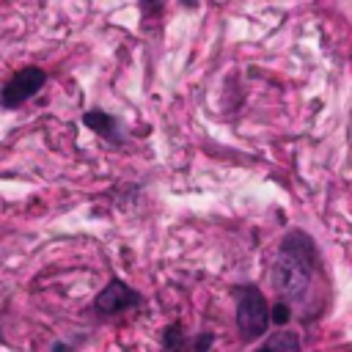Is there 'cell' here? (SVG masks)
<instances>
[{
	"label": "cell",
	"instance_id": "cell-1",
	"mask_svg": "<svg viewBox=\"0 0 352 352\" xmlns=\"http://www.w3.org/2000/svg\"><path fill=\"white\" fill-rule=\"evenodd\" d=\"M316 270V248L314 239L302 231H292L275 256L272 264V286L283 300H300Z\"/></svg>",
	"mask_w": 352,
	"mask_h": 352
},
{
	"label": "cell",
	"instance_id": "cell-2",
	"mask_svg": "<svg viewBox=\"0 0 352 352\" xmlns=\"http://www.w3.org/2000/svg\"><path fill=\"white\" fill-rule=\"evenodd\" d=\"M236 324L245 341L264 336L270 327V305L264 294L250 283L236 289Z\"/></svg>",
	"mask_w": 352,
	"mask_h": 352
},
{
	"label": "cell",
	"instance_id": "cell-3",
	"mask_svg": "<svg viewBox=\"0 0 352 352\" xmlns=\"http://www.w3.org/2000/svg\"><path fill=\"white\" fill-rule=\"evenodd\" d=\"M47 82V74L38 66H25L22 72H16L14 77H8V82L0 91V104L3 107H19L22 102H28L30 96H36Z\"/></svg>",
	"mask_w": 352,
	"mask_h": 352
},
{
	"label": "cell",
	"instance_id": "cell-4",
	"mask_svg": "<svg viewBox=\"0 0 352 352\" xmlns=\"http://www.w3.org/2000/svg\"><path fill=\"white\" fill-rule=\"evenodd\" d=\"M138 302H140V294H138L135 289H129L121 278H113V280L96 294L94 311H96L99 316H113V314H121V311H126V308H132V305H138Z\"/></svg>",
	"mask_w": 352,
	"mask_h": 352
},
{
	"label": "cell",
	"instance_id": "cell-5",
	"mask_svg": "<svg viewBox=\"0 0 352 352\" xmlns=\"http://www.w3.org/2000/svg\"><path fill=\"white\" fill-rule=\"evenodd\" d=\"M214 336L201 333V336H187L182 324H168L162 333V352H209Z\"/></svg>",
	"mask_w": 352,
	"mask_h": 352
},
{
	"label": "cell",
	"instance_id": "cell-6",
	"mask_svg": "<svg viewBox=\"0 0 352 352\" xmlns=\"http://www.w3.org/2000/svg\"><path fill=\"white\" fill-rule=\"evenodd\" d=\"M82 124H85L88 129L99 132V135L107 138V140H121L118 126H116V118H110V116L102 113V110H88V113L82 116Z\"/></svg>",
	"mask_w": 352,
	"mask_h": 352
},
{
	"label": "cell",
	"instance_id": "cell-7",
	"mask_svg": "<svg viewBox=\"0 0 352 352\" xmlns=\"http://www.w3.org/2000/svg\"><path fill=\"white\" fill-rule=\"evenodd\" d=\"M256 352H300V336L292 330H280V333L270 336Z\"/></svg>",
	"mask_w": 352,
	"mask_h": 352
},
{
	"label": "cell",
	"instance_id": "cell-8",
	"mask_svg": "<svg viewBox=\"0 0 352 352\" xmlns=\"http://www.w3.org/2000/svg\"><path fill=\"white\" fill-rule=\"evenodd\" d=\"M289 316H292V311H289V302H286V300L275 302V308L270 311V322H275V324H286Z\"/></svg>",
	"mask_w": 352,
	"mask_h": 352
},
{
	"label": "cell",
	"instance_id": "cell-9",
	"mask_svg": "<svg viewBox=\"0 0 352 352\" xmlns=\"http://www.w3.org/2000/svg\"><path fill=\"white\" fill-rule=\"evenodd\" d=\"M140 6L146 11V16H157L165 8V0H140Z\"/></svg>",
	"mask_w": 352,
	"mask_h": 352
},
{
	"label": "cell",
	"instance_id": "cell-10",
	"mask_svg": "<svg viewBox=\"0 0 352 352\" xmlns=\"http://www.w3.org/2000/svg\"><path fill=\"white\" fill-rule=\"evenodd\" d=\"M52 352H69V346H63V344H58V346H55Z\"/></svg>",
	"mask_w": 352,
	"mask_h": 352
}]
</instances>
